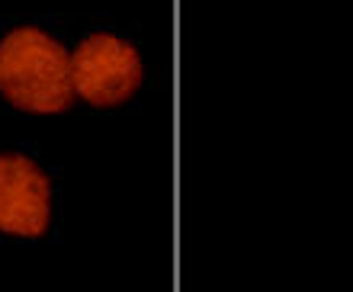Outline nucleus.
<instances>
[{
	"instance_id": "f257e3e1",
	"label": "nucleus",
	"mask_w": 353,
	"mask_h": 292,
	"mask_svg": "<svg viewBox=\"0 0 353 292\" xmlns=\"http://www.w3.org/2000/svg\"><path fill=\"white\" fill-rule=\"evenodd\" d=\"M0 94L23 113H65L74 103L71 52L36 26L0 39Z\"/></svg>"
},
{
	"instance_id": "f03ea898",
	"label": "nucleus",
	"mask_w": 353,
	"mask_h": 292,
	"mask_svg": "<svg viewBox=\"0 0 353 292\" xmlns=\"http://www.w3.org/2000/svg\"><path fill=\"white\" fill-rule=\"evenodd\" d=\"M74 94L93 106H119L141 87L139 52L116 36H87L71 55Z\"/></svg>"
},
{
	"instance_id": "7ed1b4c3",
	"label": "nucleus",
	"mask_w": 353,
	"mask_h": 292,
	"mask_svg": "<svg viewBox=\"0 0 353 292\" xmlns=\"http://www.w3.org/2000/svg\"><path fill=\"white\" fill-rule=\"evenodd\" d=\"M52 218V183L26 154H0V231L46 235Z\"/></svg>"
}]
</instances>
